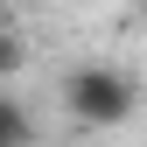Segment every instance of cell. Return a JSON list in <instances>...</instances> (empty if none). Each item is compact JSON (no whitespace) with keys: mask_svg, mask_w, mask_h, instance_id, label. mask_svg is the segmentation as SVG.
<instances>
[{"mask_svg":"<svg viewBox=\"0 0 147 147\" xmlns=\"http://www.w3.org/2000/svg\"><path fill=\"white\" fill-rule=\"evenodd\" d=\"M133 105H140V84L112 63H84V70L63 77V112L77 126H126Z\"/></svg>","mask_w":147,"mask_h":147,"instance_id":"1","label":"cell"},{"mask_svg":"<svg viewBox=\"0 0 147 147\" xmlns=\"http://www.w3.org/2000/svg\"><path fill=\"white\" fill-rule=\"evenodd\" d=\"M0 147H35V126H28V112L0 91Z\"/></svg>","mask_w":147,"mask_h":147,"instance_id":"2","label":"cell"},{"mask_svg":"<svg viewBox=\"0 0 147 147\" xmlns=\"http://www.w3.org/2000/svg\"><path fill=\"white\" fill-rule=\"evenodd\" d=\"M21 63H28V49H21V42H14V35H7V28H0V77H14V70H21Z\"/></svg>","mask_w":147,"mask_h":147,"instance_id":"3","label":"cell"}]
</instances>
